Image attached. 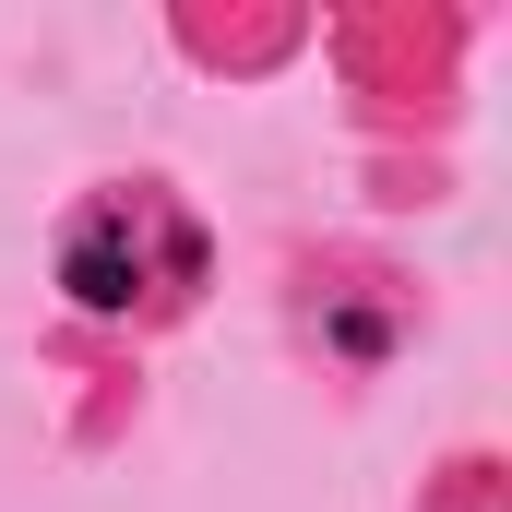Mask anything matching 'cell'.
Instances as JSON below:
<instances>
[{
  "label": "cell",
  "mask_w": 512,
  "mask_h": 512,
  "mask_svg": "<svg viewBox=\"0 0 512 512\" xmlns=\"http://www.w3.org/2000/svg\"><path fill=\"white\" fill-rule=\"evenodd\" d=\"M60 286H72V310H96V322L167 310V298H191V286H203V227H191L167 191H108V203L72 227Z\"/></svg>",
  "instance_id": "cell-1"
}]
</instances>
